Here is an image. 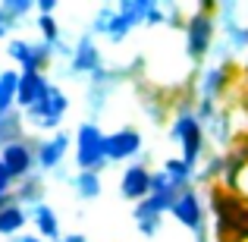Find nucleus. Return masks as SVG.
I'll return each mask as SVG.
<instances>
[{"label":"nucleus","mask_w":248,"mask_h":242,"mask_svg":"<svg viewBox=\"0 0 248 242\" xmlns=\"http://www.w3.org/2000/svg\"><path fill=\"white\" fill-rule=\"evenodd\" d=\"M167 139H170V145L176 148V154H179L182 161H188L195 170H198L201 161L211 154L207 132H204V126H201L198 113H195V104H192V97H188V95L182 97V101H176L173 110H170Z\"/></svg>","instance_id":"nucleus-1"},{"label":"nucleus","mask_w":248,"mask_h":242,"mask_svg":"<svg viewBox=\"0 0 248 242\" xmlns=\"http://www.w3.org/2000/svg\"><path fill=\"white\" fill-rule=\"evenodd\" d=\"M214 10L217 3L214 0H201V3H192L188 10V22L186 32H182V54H186L188 66L198 69L211 60L214 44H217V22H214Z\"/></svg>","instance_id":"nucleus-2"},{"label":"nucleus","mask_w":248,"mask_h":242,"mask_svg":"<svg viewBox=\"0 0 248 242\" xmlns=\"http://www.w3.org/2000/svg\"><path fill=\"white\" fill-rule=\"evenodd\" d=\"M214 22L236 69L248 73V0H217Z\"/></svg>","instance_id":"nucleus-3"},{"label":"nucleus","mask_w":248,"mask_h":242,"mask_svg":"<svg viewBox=\"0 0 248 242\" xmlns=\"http://www.w3.org/2000/svg\"><path fill=\"white\" fill-rule=\"evenodd\" d=\"M73 163L76 173H104L107 163V132L101 123L82 120L73 132Z\"/></svg>","instance_id":"nucleus-4"},{"label":"nucleus","mask_w":248,"mask_h":242,"mask_svg":"<svg viewBox=\"0 0 248 242\" xmlns=\"http://www.w3.org/2000/svg\"><path fill=\"white\" fill-rule=\"evenodd\" d=\"M69 110H73V97H69V91L63 88L60 82L50 85L47 97H44L41 104H35L31 110H25L22 120L25 126L35 132V139H41V135H54L63 129V123H66Z\"/></svg>","instance_id":"nucleus-5"},{"label":"nucleus","mask_w":248,"mask_h":242,"mask_svg":"<svg viewBox=\"0 0 248 242\" xmlns=\"http://www.w3.org/2000/svg\"><path fill=\"white\" fill-rule=\"evenodd\" d=\"M104 66H110V63H107V57H104V50H101V41L85 29L73 41V57H69L66 63H54L57 76H60V79H69V82H76V79L88 82L91 76H97Z\"/></svg>","instance_id":"nucleus-6"},{"label":"nucleus","mask_w":248,"mask_h":242,"mask_svg":"<svg viewBox=\"0 0 248 242\" xmlns=\"http://www.w3.org/2000/svg\"><path fill=\"white\" fill-rule=\"evenodd\" d=\"M207 198H211V195H207V189H201V186L182 189V192L176 195V201H173L170 217H173L179 226H186L192 236L207 233L211 230V201Z\"/></svg>","instance_id":"nucleus-7"},{"label":"nucleus","mask_w":248,"mask_h":242,"mask_svg":"<svg viewBox=\"0 0 248 242\" xmlns=\"http://www.w3.org/2000/svg\"><path fill=\"white\" fill-rule=\"evenodd\" d=\"M126 79H129L126 66H104L97 76H91V79L85 82V113H88V120L97 123V116H104L110 97L116 95V88Z\"/></svg>","instance_id":"nucleus-8"},{"label":"nucleus","mask_w":248,"mask_h":242,"mask_svg":"<svg viewBox=\"0 0 248 242\" xmlns=\"http://www.w3.org/2000/svg\"><path fill=\"white\" fill-rule=\"evenodd\" d=\"M3 54L10 57L13 69H19V73H47V69L54 66V50H50L41 38L16 35V38L6 41Z\"/></svg>","instance_id":"nucleus-9"},{"label":"nucleus","mask_w":248,"mask_h":242,"mask_svg":"<svg viewBox=\"0 0 248 242\" xmlns=\"http://www.w3.org/2000/svg\"><path fill=\"white\" fill-rule=\"evenodd\" d=\"M145 13H148V0H116L104 41H107L110 48L126 44L135 29H145Z\"/></svg>","instance_id":"nucleus-10"},{"label":"nucleus","mask_w":248,"mask_h":242,"mask_svg":"<svg viewBox=\"0 0 248 242\" xmlns=\"http://www.w3.org/2000/svg\"><path fill=\"white\" fill-rule=\"evenodd\" d=\"M73 158V132L60 129L54 135H41L35 139V167L44 179H50L54 173H60L66 167V161Z\"/></svg>","instance_id":"nucleus-11"},{"label":"nucleus","mask_w":248,"mask_h":242,"mask_svg":"<svg viewBox=\"0 0 248 242\" xmlns=\"http://www.w3.org/2000/svg\"><path fill=\"white\" fill-rule=\"evenodd\" d=\"M176 195H148L132 208V224L141 239H157L164 233V217H170Z\"/></svg>","instance_id":"nucleus-12"},{"label":"nucleus","mask_w":248,"mask_h":242,"mask_svg":"<svg viewBox=\"0 0 248 242\" xmlns=\"http://www.w3.org/2000/svg\"><path fill=\"white\" fill-rule=\"evenodd\" d=\"M145 158V135H141L139 126L126 123V126L107 132V163H120V167H129V163Z\"/></svg>","instance_id":"nucleus-13"},{"label":"nucleus","mask_w":248,"mask_h":242,"mask_svg":"<svg viewBox=\"0 0 248 242\" xmlns=\"http://www.w3.org/2000/svg\"><path fill=\"white\" fill-rule=\"evenodd\" d=\"M151 173H154V167L148 163V158L123 167L120 179H116V192H120V198L129 201L132 208L139 205V201H145L148 195H151Z\"/></svg>","instance_id":"nucleus-14"},{"label":"nucleus","mask_w":248,"mask_h":242,"mask_svg":"<svg viewBox=\"0 0 248 242\" xmlns=\"http://www.w3.org/2000/svg\"><path fill=\"white\" fill-rule=\"evenodd\" d=\"M204 132H207V142H211V151L217 154H230L232 148H239V132H236V120H232V107L223 104L217 107L204 123Z\"/></svg>","instance_id":"nucleus-15"},{"label":"nucleus","mask_w":248,"mask_h":242,"mask_svg":"<svg viewBox=\"0 0 248 242\" xmlns=\"http://www.w3.org/2000/svg\"><path fill=\"white\" fill-rule=\"evenodd\" d=\"M0 161H3V167L10 170V176L16 182L35 176L38 173V167H35V139H31V135H25V139L6 145L3 151H0Z\"/></svg>","instance_id":"nucleus-16"},{"label":"nucleus","mask_w":248,"mask_h":242,"mask_svg":"<svg viewBox=\"0 0 248 242\" xmlns=\"http://www.w3.org/2000/svg\"><path fill=\"white\" fill-rule=\"evenodd\" d=\"M50 85H54V79H50L47 73H19V95H16V110H31L35 104H41L44 97H47Z\"/></svg>","instance_id":"nucleus-17"},{"label":"nucleus","mask_w":248,"mask_h":242,"mask_svg":"<svg viewBox=\"0 0 248 242\" xmlns=\"http://www.w3.org/2000/svg\"><path fill=\"white\" fill-rule=\"evenodd\" d=\"M31 226H35V236L44 239V242H60L66 233H63V220H60V211H57L50 201L31 208Z\"/></svg>","instance_id":"nucleus-18"},{"label":"nucleus","mask_w":248,"mask_h":242,"mask_svg":"<svg viewBox=\"0 0 248 242\" xmlns=\"http://www.w3.org/2000/svg\"><path fill=\"white\" fill-rule=\"evenodd\" d=\"M25 226H31V211L29 208H22L16 198L10 201V205L0 211V239H16V236H22V233H29Z\"/></svg>","instance_id":"nucleus-19"},{"label":"nucleus","mask_w":248,"mask_h":242,"mask_svg":"<svg viewBox=\"0 0 248 242\" xmlns=\"http://www.w3.org/2000/svg\"><path fill=\"white\" fill-rule=\"evenodd\" d=\"M47 186H50V179H44L41 173H35V176H29V179L16 182L13 198H16L22 208H29V211H31V208H38V205L47 201Z\"/></svg>","instance_id":"nucleus-20"},{"label":"nucleus","mask_w":248,"mask_h":242,"mask_svg":"<svg viewBox=\"0 0 248 242\" xmlns=\"http://www.w3.org/2000/svg\"><path fill=\"white\" fill-rule=\"evenodd\" d=\"M66 186L82 205H91V201H97L104 195V176L101 173H76L73 170V176H69Z\"/></svg>","instance_id":"nucleus-21"},{"label":"nucleus","mask_w":248,"mask_h":242,"mask_svg":"<svg viewBox=\"0 0 248 242\" xmlns=\"http://www.w3.org/2000/svg\"><path fill=\"white\" fill-rule=\"evenodd\" d=\"M139 107H141V113H145V120L151 123V126L167 129L170 110H173V104H170V101H160V95H154V91H141V88H139Z\"/></svg>","instance_id":"nucleus-22"},{"label":"nucleus","mask_w":248,"mask_h":242,"mask_svg":"<svg viewBox=\"0 0 248 242\" xmlns=\"http://www.w3.org/2000/svg\"><path fill=\"white\" fill-rule=\"evenodd\" d=\"M19 95V69H0V120L16 110Z\"/></svg>","instance_id":"nucleus-23"},{"label":"nucleus","mask_w":248,"mask_h":242,"mask_svg":"<svg viewBox=\"0 0 248 242\" xmlns=\"http://www.w3.org/2000/svg\"><path fill=\"white\" fill-rule=\"evenodd\" d=\"M160 170H167V176H170V179H173L179 189L195 186V167H192L188 161H182L179 154H170V158H164Z\"/></svg>","instance_id":"nucleus-24"},{"label":"nucleus","mask_w":248,"mask_h":242,"mask_svg":"<svg viewBox=\"0 0 248 242\" xmlns=\"http://www.w3.org/2000/svg\"><path fill=\"white\" fill-rule=\"evenodd\" d=\"M35 29H38V38H41L50 50H57V44L66 38V32H63V25H60L57 16H35Z\"/></svg>","instance_id":"nucleus-25"},{"label":"nucleus","mask_w":248,"mask_h":242,"mask_svg":"<svg viewBox=\"0 0 248 242\" xmlns=\"http://www.w3.org/2000/svg\"><path fill=\"white\" fill-rule=\"evenodd\" d=\"M19 139H25V120H22V110H13L10 116L0 120V142H3V148H6Z\"/></svg>","instance_id":"nucleus-26"},{"label":"nucleus","mask_w":248,"mask_h":242,"mask_svg":"<svg viewBox=\"0 0 248 242\" xmlns=\"http://www.w3.org/2000/svg\"><path fill=\"white\" fill-rule=\"evenodd\" d=\"M0 6L22 25L29 22V16H35V0H0Z\"/></svg>","instance_id":"nucleus-27"},{"label":"nucleus","mask_w":248,"mask_h":242,"mask_svg":"<svg viewBox=\"0 0 248 242\" xmlns=\"http://www.w3.org/2000/svg\"><path fill=\"white\" fill-rule=\"evenodd\" d=\"M179 192H182V189L167 176V170L157 167V170L151 173V195H179Z\"/></svg>","instance_id":"nucleus-28"},{"label":"nucleus","mask_w":248,"mask_h":242,"mask_svg":"<svg viewBox=\"0 0 248 242\" xmlns=\"http://www.w3.org/2000/svg\"><path fill=\"white\" fill-rule=\"evenodd\" d=\"M160 25H167V10H164V0H148L145 29H160Z\"/></svg>","instance_id":"nucleus-29"},{"label":"nucleus","mask_w":248,"mask_h":242,"mask_svg":"<svg viewBox=\"0 0 248 242\" xmlns=\"http://www.w3.org/2000/svg\"><path fill=\"white\" fill-rule=\"evenodd\" d=\"M22 29V22H16V19L10 16V13L3 10V6H0V41H10V38H16V32Z\"/></svg>","instance_id":"nucleus-30"},{"label":"nucleus","mask_w":248,"mask_h":242,"mask_svg":"<svg viewBox=\"0 0 248 242\" xmlns=\"http://www.w3.org/2000/svg\"><path fill=\"white\" fill-rule=\"evenodd\" d=\"M60 0H35V16H57Z\"/></svg>","instance_id":"nucleus-31"},{"label":"nucleus","mask_w":248,"mask_h":242,"mask_svg":"<svg viewBox=\"0 0 248 242\" xmlns=\"http://www.w3.org/2000/svg\"><path fill=\"white\" fill-rule=\"evenodd\" d=\"M13 189H16V179L10 176V170H6L3 161H0V195H13Z\"/></svg>","instance_id":"nucleus-32"},{"label":"nucleus","mask_w":248,"mask_h":242,"mask_svg":"<svg viewBox=\"0 0 248 242\" xmlns=\"http://www.w3.org/2000/svg\"><path fill=\"white\" fill-rule=\"evenodd\" d=\"M60 242H88V236H85V233H79V230H73V233H66Z\"/></svg>","instance_id":"nucleus-33"},{"label":"nucleus","mask_w":248,"mask_h":242,"mask_svg":"<svg viewBox=\"0 0 248 242\" xmlns=\"http://www.w3.org/2000/svg\"><path fill=\"white\" fill-rule=\"evenodd\" d=\"M10 242H44V239H38L35 233H22V236H16V239H10Z\"/></svg>","instance_id":"nucleus-34"},{"label":"nucleus","mask_w":248,"mask_h":242,"mask_svg":"<svg viewBox=\"0 0 248 242\" xmlns=\"http://www.w3.org/2000/svg\"><path fill=\"white\" fill-rule=\"evenodd\" d=\"M10 201H13V195H0V211H3V208L10 205Z\"/></svg>","instance_id":"nucleus-35"}]
</instances>
